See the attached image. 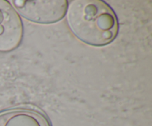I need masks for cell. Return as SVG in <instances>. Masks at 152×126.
I'll return each instance as SVG.
<instances>
[{
  "label": "cell",
  "mask_w": 152,
  "mask_h": 126,
  "mask_svg": "<svg viewBox=\"0 0 152 126\" xmlns=\"http://www.w3.org/2000/svg\"><path fill=\"white\" fill-rule=\"evenodd\" d=\"M66 13L71 31L86 44L106 45L117 35L118 24L115 13L103 1H73L68 6Z\"/></svg>",
  "instance_id": "cell-1"
},
{
  "label": "cell",
  "mask_w": 152,
  "mask_h": 126,
  "mask_svg": "<svg viewBox=\"0 0 152 126\" xmlns=\"http://www.w3.org/2000/svg\"><path fill=\"white\" fill-rule=\"evenodd\" d=\"M19 13L28 20L42 24L56 22L62 19L67 12L68 1L65 0L51 1H13Z\"/></svg>",
  "instance_id": "cell-2"
},
{
  "label": "cell",
  "mask_w": 152,
  "mask_h": 126,
  "mask_svg": "<svg viewBox=\"0 0 152 126\" xmlns=\"http://www.w3.org/2000/svg\"><path fill=\"white\" fill-rule=\"evenodd\" d=\"M22 36L20 16L8 1L0 0V51L14 50L20 44Z\"/></svg>",
  "instance_id": "cell-3"
},
{
  "label": "cell",
  "mask_w": 152,
  "mask_h": 126,
  "mask_svg": "<svg viewBox=\"0 0 152 126\" xmlns=\"http://www.w3.org/2000/svg\"><path fill=\"white\" fill-rule=\"evenodd\" d=\"M0 126H48L39 114L28 110H13L0 114Z\"/></svg>",
  "instance_id": "cell-4"
}]
</instances>
